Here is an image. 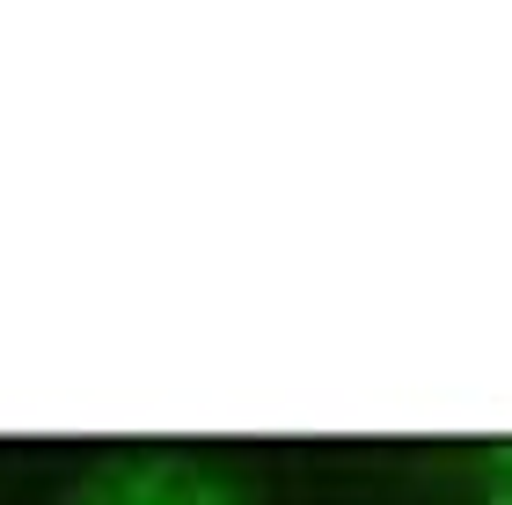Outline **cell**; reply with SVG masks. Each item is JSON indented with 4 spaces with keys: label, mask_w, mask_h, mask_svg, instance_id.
Here are the masks:
<instances>
[{
    "label": "cell",
    "mask_w": 512,
    "mask_h": 505,
    "mask_svg": "<svg viewBox=\"0 0 512 505\" xmlns=\"http://www.w3.org/2000/svg\"><path fill=\"white\" fill-rule=\"evenodd\" d=\"M59 505H249V491L205 454L132 447V454H103L88 476H74Z\"/></svg>",
    "instance_id": "6da1fadb"
},
{
    "label": "cell",
    "mask_w": 512,
    "mask_h": 505,
    "mask_svg": "<svg viewBox=\"0 0 512 505\" xmlns=\"http://www.w3.org/2000/svg\"><path fill=\"white\" fill-rule=\"evenodd\" d=\"M476 505H512V440H491L476 447Z\"/></svg>",
    "instance_id": "7a4b0ae2"
}]
</instances>
